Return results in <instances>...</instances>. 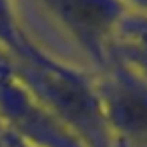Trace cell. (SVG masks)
<instances>
[{"mask_svg":"<svg viewBox=\"0 0 147 147\" xmlns=\"http://www.w3.org/2000/svg\"><path fill=\"white\" fill-rule=\"evenodd\" d=\"M16 79L87 147H119L111 135L91 73L57 61H10Z\"/></svg>","mask_w":147,"mask_h":147,"instance_id":"6da1fadb","label":"cell"},{"mask_svg":"<svg viewBox=\"0 0 147 147\" xmlns=\"http://www.w3.org/2000/svg\"><path fill=\"white\" fill-rule=\"evenodd\" d=\"M0 123L30 147H87L12 73L0 55Z\"/></svg>","mask_w":147,"mask_h":147,"instance_id":"7a4b0ae2","label":"cell"},{"mask_svg":"<svg viewBox=\"0 0 147 147\" xmlns=\"http://www.w3.org/2000/svg\"><path fill=\"white\" fill-rule=\"evenodd\" d=\"M101 109L117 145H147V81L109 61L93 75Z\"/></svg>","mask_w":147,"mask_h":147,"instance_id":"3957f363","label":"cell"},{"mask_svg":"<svg viewBox=\"0 0 147 147\" xmlns=\"http://www.w3.org/2000/svg\"><path fill=\"white\" fill-rule=\"evenodd\" d=\"M109 61L147 81V14L133 10L123 14L109 42Z\"/></svg>","mask_w":147,"mask_h":147,"instance_id":"277c9868","label":"cell"},{"mask_svg":"<svg viewBox=\"0 0 147 147\" xmlns=\"http://www.w3.org/2000/svg\"><path fill=\"white\" fill-rule=\"evenodd\" d=\"M0 55L10 61H38L51 57L26 32L18 0H0Z\"/></svg>","mask_w":147,"mask_h":147,"instance_id":"5b68a950","label":"cell"},{"mask_svg":"<svg viewBox=\"0 0 147 147\" xmlns=\"http://www.w3.org/2000/svg\"><path fill=\"white\" fill-rule=\"evenodd\" d=\"M0 147H30V145L24 143L20 137H16L6 127H0Z\"/></svg>","mask_w":147,"mask_h":147,"instance_id":"8992f818","label":"cell"},{"mask_svg":"<svg viewBox=\"0 0 147 147\" xmlns=\"http://www.w3.org/2000/svg\"><path fill=\"white\" fill-rule=\"evenodd\" d=\"M123 4L127 6V10L147 14V0H123Z\"/></svg>","mask_w":147,"mask_h":147,"instance_id":"52a82bcc","label":"cell"},{"mask_svg":"<svg viewBox=\"0 0 147 147\" xmlns=\"http://www.w3.org/2000/svg\"><path fill=\"white\" fill-rule=\"evenodd\" d=\"M0 127H2V123H0Z\"/></svg>","mask_w":147,"mask_h":147,"instance_id":"ba28073f","label":"cell"}]
</instances>
